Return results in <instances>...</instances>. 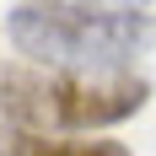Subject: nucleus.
<instances>
[{"instance_id":"nucleus-1","label":"nucleus","mask_w":156,"mask_h":156,"mask_svg":"<svg viewBox=\"0 0 156 156\" xmlns=\"http://www.w3.org/2000/svg\"><path fill=\"white\" fill-rule=\"evenodd\" d=\"M5 27L16 54H27L43 70H129L151 38L140 11H81L38 0H22Z\"/></svg>"},{"instance_id":"nucleus-2","label":"nucleus","mask_w":156,"mask_h":156,"mask_svg":"<svg viewBox=\"0 0 156 156\" xmlns=\"http://www.w3.org/2000/svg\"><path fill=\"white\" fill-rule=\"evenodd\" d=\"M140 76L129 70H48V135L59 129H102L145 102Z\"/></svg>"},{"instance_id":"nucleus-3","label":"nucleus","mask_w":156,"mask_h":156,"mask_svg":"<svg viewBox=\"0 0 156 156\" xmlns=\"http://www.w3.org/2000/svg\"><path fill=\"white\" fill-rule=\"evenodd\" d=\"M38 5H81V11H140L145 0H38Z\"/></svg>"}]
</instances>
